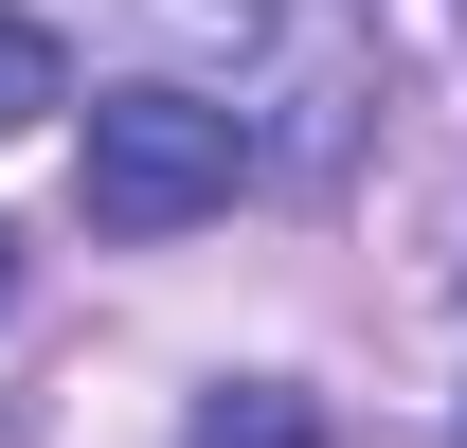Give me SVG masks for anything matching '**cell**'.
<instances>
[{
	"mask_svg": "<svg viewBox=\"0 0 467 448\" xmlns=\"http://www.w3.org/2000/svg\"><path fill=\"white\" fill-rule=\"evenodd\" d=\"M0 287H18V251H0Z\"/></svg>",
	"mask_w": 467,
	"mask_h": 448,
	"instance_id": "cell-4",
	"label": "cell"
},
{
	"mask_svg": "<svg viewBox=\"0 0 467 448\" xmlns=\"http://www.w3.org/2000/svg\"><path fill=\"white\" fill-rule=\"evenodd\" d=\"M55 108H72V36L0 0V144H18V126H55Z\"/></svg>",
	"mask_w": 467,
	"mask_h": 448,
	"instance_id": "cell-2",
	"label": "cell"
},
{
	"mask_svg": "<svg viewBox=\"0 0 467 448\" xmlns=\"http://www.w3.org/2000/svg\"><path fill=\"white\" fill-rule=\"evenodd\" d=\"M252 179V126L216 108V90H90V162H72V198H90V233H198Z\"/></svg>",
	"mask_w": 467,
	"mask_h": 448,
	"instance_id": "cell-1",
	"label": "cell"
},
{
	"mask_svg": "<svg viewBox=\"0 0 467 448\" xmlns=\"http://www.w3.org/2000/svg\"><path fill=\"white\" fill-rule=\"evenodd\" d=\"M180 448H324V412H306L288 377H234V394H216V412H198Z\"/></svg>",
	"mask_w": 467,
	"mask_h": 448,
	"instance_id": "cell-3",
	"label": "cell"
}]
</instances>
